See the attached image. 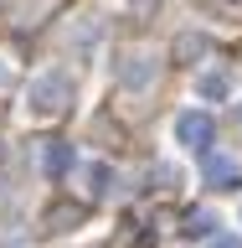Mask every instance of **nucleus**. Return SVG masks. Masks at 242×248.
Returning <instances> with one entry per match:
<instances>
[{"mask_svg": "<svg viewBox=\"0 0 242 248\" xmlns=\"http://www.w3.org/2000/svg\"><path fill=\"white\" fill-rule=\"evenodd\" d=\"M67 98H72L67 73H46V78H36V83H31V108H42V114H57Z\"/></svg>", "mask_w": 242, "mask_h": 248, "instance_id": "1", "label": "nucleus"}, {"mask_svg": "<svg viewBox=\"0 0 242 248\" xmlns=\"http://www.w3.org/2000/svg\"><path fill=\"white\" fill-rule=\"evenodd\" d=\"M212 135H216V124H212V114H201V108H191V114H181V119H175V140H181V145H191V150H206V145H212Z\"/></svg>", "mask_w": 242, "mask_h": 248, "instance_id": "2", "label": "nucleus"}, {"mask_svg": "<svg viewBox=\"0 0 242 248\" xmlns=\"http://www.w3.org/2000/svg\"><path fill=\"white\" fill-rule=\"evenodd\" d=\"M206 181H212V186H237V160H227V155H206Z\"/></svg>", "mask_w": 242, "mask_h": 248, "instance_id": "3", "label": "nucleus"}, {"mask_svg": "<svg viewBox=\"0 0 242 248\" xmlns=\"http://www.w3.org/2000/svg\"><path fill=\"white\" fill-rule=\"evenodd\" d=\"M42 166H46V176H67L72 170V145H46V155H42Z\"/></svg>", "mask_w": 242, "mask_h": 248, "instance_id": "4", "label": "nucleus"}, {"mask_svg": "<svg viewBox=\"0 0 242 248\" xmlns=\"http://www.w3.org/2000/svg\"><path fill=\"white\" fill-rule=\"evenodd\" d=\"M150 57H124V67H119V78H124V88H144L150 83Z\"/></svg>", "mask_w": 242, "mask_h": 248, "instance_id": "5", "label": "nucleus"}, {"mask_svg": "<svg viewBox=\"0 0 242 248\" xmlns=\"http://www.w3.org/2000/svg\"><path fill=\"white\" fill-rule=\"evenodd\" d=\"M201 52H206V36H181V42H175V57H181V62L201 57Z\"/></svg>", "mask_w": 242, "mask_h": 248, "instance_id": "6", "label": "nucleus"}, {"mask_svg": "<svg viewBox=\"0 0 242 248\" xmlns=\"http://www.w3.org/2000/svg\"><path fill=\"white\" fill-rule=\"evenodd\" d=\"M52 228H67V222H83V207H57V212H46Z\"/></svg>", "mask_w": 242, "mask_h": 248, "instance_id": "7", "label": "nucleus"}, {"mask_svg": "<svg viewBox=\"0 0 242 248\" xmlns=\"http://www.w3.org/2000/svg\"><path fill=\"white\" fill-rule=\"evenodd\" d=\"M201 93H206V98H222V93H227V78H222V73H206V78H201Z\"/></svg>", "mask_w": 242, "mask_h": 248, "instance_id": "8", "label": "nucleus"}, {"mask_svg": "<svg viewBox=\"0 0 242 248\" xmlns=\"http://www.w3.org/2000/svg\"><path fill=\"white\" fill-rule=\"evenodd\" d=\"M88 181H93V191H108V181H114V176H108V166H93Z\"/></svg>", "mask_w": 242, "mask_h": 248, "instance_id": "9", "label": "nucleus"}, {"mask_svg": "<svg viewBox=\"0 0 242 248\" xmlns=\"http://www.w3.org/2000/svg\"><path fill=\"white\" fill-rule=\"evenodd\" d=\"M185 232H191V238H201V232H212V217H206V212H196V217H191V228H185Z\"/></svg>", "mask_w": 242, "mask_h": 248, "instance_id": "10", "label": "nucleus"}, {"mask_svg": "<svg viewBox=\"0 0 242 248\" xmlns=\"http://www.w3.org/2000/svg\"><path fill=\"white\" fill-rule=\"evenodd\" d=\"M212 248H242V238L237 232H222V238H212Z\"/></svg>", "mask_w": 242, "mask_h": 248, "instance_id": "11", "label": "nucleus"}, {"mask_svg": "<svg viewBox=\"0 0 242 248\" xmlns=\"http://www.w3.org/2000/svg\"><path fill=\"white\" fill-rule=\"evenodd\" d=\"M237 119H242V108H237Z\"/></svg>", "mask_w": 242, "mask_h": 248, "instance_id": "12", "label": "nucleus"}]
</instances>
